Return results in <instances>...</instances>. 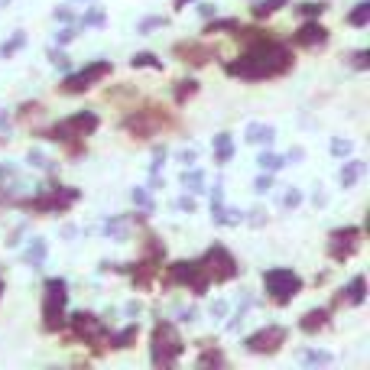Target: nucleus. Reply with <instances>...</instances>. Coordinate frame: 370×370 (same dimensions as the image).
<instances>
[{
	"instance_id": "obj_1",
	"label": "nucleus",
	"mask_w": 370,
	"mask_h": 370,
	"mask_svg": "<svg viewBox=\"0 0 370 370\" xmlns=\"http://www.w3.org/2000/svg\"><path fill=\"white\" fill-rule=\"evenodd\" d=\"M293 52L283 42H273L267 36L250 39V46L241 59L227 62L224 72L231 78H241V82H263V78H276V75H286L293 69Z\"/></svg>"
},
{
	"instance_id": "obj_2",
	"label": "nucleus",
	"mask_w": 370,
	"mask_h": 370,
	"mask_svg": "<svg viewBox=\"0 0 370 370\" xmlns=\"http://www.w3.org/2000/svg\"><path fill=\"white\" fill-rule=\"evenodd\" d=\"M98 114L95 111H78L72 114V117H65V121H59L56 127L49 130V140L52 143H65L69 147V153H82L85 149V136H91L95 130H98Z\"/></svg>"
},
{
	"instance_id": "obj_3",
	"label": "nucleus",
	"mask_w": 370,
	"mask_h": 370,
	"mask_svg": "<svg viewBox=\"0 0 370 370\" xmlns=\"http://www.w3.org/2000/svg\"><path fill=\"white\" fill-rule=\"evenodd\" d=\"M65 306H69V283L62 276H52L42 286V328L49 334L65 328Z\"/></svg>"
},
{
	"instance_id": "obj_4",
	"label": "nucleus",
	"mask_w": 370,
	"mask_h": 370,
	"mask_svg": "<svg viewBox=\"0 0 370 370\" xmlns=\"http://www.w3.org/2000/svg\"><path fill=\"white\" fill-rule=\"evenodd\" d=\"M149 347H153V364H156V367H175L179 358H182V351H185V341L173 321H156V328H153V345Z\"/></svg>"
},
{
	"instance_id": "obj_5",
	"label": "nucleus",
	"mask_w": 370,
	"mask_h": 370,
	"mask_svg": "<svg viewBox=\"0 0 370 370\" xmlns=\"http://www.w3.org/2000/svg\"><path fill=\"white\" fill-rule=\"evenodd\" d=\"M82 198L78 188H69V185H52V188H42L39 195L33 198H20L16 205L20 208H29V211H39V214H62V211H69Z\"/></svg>"
},
{
	"instance_id": "obj_6",
	"label": "nucleus",
	"mask_w": 370,
	"mask_h": 370,
	"mask_svg": "<svg viewBox=\"0 0 370 370\" xmlns=\"http://www.w3.org/2000/svg\"><path fill=\"white\" fill-rule=\"evenodd\" d=\"M263 289L276 306H289L302 293V276L289 267H273V270L263 273Z\"/></svg>"
},
{
	"instance_id": "obj_7",
	"label": "nucleus",
	"mask_w": 370,
	"mask_h": 370,
	"mask_svg": "<svg viewBox=\"0 0 370 370\" xmlns=\"http://www.w3.org/2000/svg\"><path fill=\"white\" fill-rule=\"evenodd\" d=\"M201 263V270L208 276V283H227V280H234L237 273H241V263L234 260V254L227 250L224 244H214L205 250V257L198 260Z\"/></svg>"
},
{
	"instance_id": "obj_8",
	"label": "nucleus",
	"mask_w": 370,
	"mask_h": 370,
	"mask_svg": "<svg viewBox=\"0 0 370 370\" xmlns=\"http://www.w3.org/2000/svg\"><path fill=\"white\" fill-rule=\"evenodd\" d=\"M111 72H114L111 59H98V62H91V65H85L82 72L65 75V82L59 85V91L62 95H85L88 88H95L98 82H104Z\"/></svg>"
},
{
	"instance_id": "obj_9",
	"label": "nucleus",
	"mask_w": 370,
	"mask_h": 370,
	"mask_svg": "<svg viewBox=\"0 0 370 370\" xmlns=\"http://www.w3.org/2000/svg\"><path fill=\"white\" fill-rule=\"evenodd\" d=\"M166 283L169 286H188L195 296H205V289L211 286L198 260H179V263H173V267L166 270Z\"/></svg>"
},
{
	"instance_id": "obj_10",
	"label": "nucleus",
	"mask_w": 370,
	"mask_h": 370,
	"mask_svg": "<svg viewBox=\"0 0 370 370\" xmlns=\"http://www.w3.org/2000/svg\"><path fill=\"white\" fill-rule=\"evenodd\" d=\"M360 237H364L360 227H351V224H347V227H334L332 234H328V257H332L334 263L351 260L360 250Z\"/></svg>"
},
{
	"instance_id": "obj_11",
	"label": "nucleus",
	"mask_w": 370,
	"mask_h": 370,
	"mask_svg": "<svg viewBox=\"0 0 370 370\" xmlns=\"http://www.w3.org/2000/svg\"><path fill=\"white\" fill-rule=\"evenodd\" d=\"M69 325H72L75 338H82L85 345H108V338H111V332L104 328V321L98 315H91V312H75L69 319Z\"/></svg>"
},
{
	"instance_id": "obj_12",
	"label": "nucleus",
	"mask_w": 370,
	"mask_h": 370,
	"mask_svg": "<svg viewBox=\"0 0 370 370\" xmlns=\"http://www.w3.org/2000/svg\"><path fill=\"white\" fill-rule=\"evenodd\" d=\"M166 114H160V108H149V111H136L130 117H123V130L127 134L140 136V140H147V136H156L166 127Z\"/></svg>"
},
{
	"instance_id": "obj_13",
	"label": "nucleus",
	"mask_w": 370,
	"mask_h": 370,
	"mask_svg": "<svg viewBox=\"0 0 370 370\" xmlns=\"http://www.w3.org/2000/svg\"><path fill=\"white\" fill-rule=\"evenodd\" d=\"M286 338H289V332H286L283 325H267V328H260V332L250 334L244 345L250 354H276V351L286 345Z\"/></svg>"
},
{
	"instance_id": "obj_14",
	"label": "nucleus",
	"mask_w": 370,
	"mask_h": 370,
	"mask_svg": "<svg viewBox=\"0 0 370 370\" xmlns=\"http://www.w3.org/2000/svg\"><path fill=\"white\" fill-rule=\"evenodd\" d=\"M296 46H306V49H315V46H325L328 42V29L319 23V20H308V23L299 26V33L293 36Z\"/></svg>"
},
{
	"instance_id": "obj_15",
	"label": "nucleus",
	"mask_w": 370,
	"mask_h": 370,
	"mask_svg": "<svg viewBox=\"0 0 370 370\" xmlns=\"http://www.w3.org/2000/svg\"><path fill=\"white\" fill-rule=\"evenodd\" d=\"M211 218H214L218 224H241V221H244V214H241V211L224 205V185L221 182L214 185V195H211Z\"/></svg>"
},
{
	"instance_id": "obj_16",
	"label": "nucleus",
	"mask_w": 370,
	"mask_h": 370,
	"mask_svg": "<svg viewBox=\"0 0 370 370\" xmlns=\"http://www.w3.org/2000/svg\"><path fill=\"white\" fill-rule=\"evenodd\" d=\"M175 56L182 62H192V65H208L214 59V49H211L208 42H179Z\"/></svg>"
},
{
	"instance_id": "obj_17",
	"label": "nucleus",
	"mask_w": 370,
	"mask_h": 370,
	"mask_svg": "<svg viewBox=\"0 0 370 370\" xmlns=\"http://www.w3.org/2000/svg\"><path fill=\"white\" fill-rule=\"evenodd\" d=\"M328 319H332V312L328 308H308L306 315H302V321H299V328L306 334H319L328 328Z\"/></svg>"
},
{
	"instance_id": "obj_18",
	"label": "nucleus",
	"mask_w": 370,
	"mask_h": 370,
	"mask_svg": "<svg viewBox=\"0 0 370 370\" xmlns=\"http://www.w3.org/2000/svg\"><path fill=\"white\" fill-rule=\"evenodd\" d=\"M364 299H367V280L358 273V276H354V280L341 289L338 302H345V306H364Z\"/></svg>"
},
{
	"instance_id": "obj_19",
	"label": "nucleus",
	"mask_w": 370,
	"mask_h": 370,
	"mask_svg": "<svg viewBox=\"0 0 370 370\" xmlns=\"http://www.w3.org/2000/svg\"><path fill=\"white\" fill-rule=\"evenodd\" d=\"M364 175H367V162L364 160H347L345 166H341V173H338V182H341V188H354Z\"/></svg>"
},
{
	"instance_id": "obj_20",
	"label": "nucleus",
	"mask_w": 370,
	"mask_h": 370,
	"mask_svg": "<svg viewBox=\"0 0 370 370\" xmlns=\"http://www.w3.org/2000/svg\"><path fill=\"white\" fill-rule=\"evenodd\" d=\"M273 136H276V127L270 123H247V143L263 147V143H273Z\"/></svg>"
},
{
	"instance_id": "obj_21",
	"label": "nucleus",
	"mask_w": 370,
	"mask_h": 370,
	"mask_svg": "<svg viewBox=\"0 0 370 370\" xmlns=\"http://www.w3.org/2000/svg\"><path fill=\"white\" fill-rule=\"evenodd\" d=\"M46 254H49V247H46V241H42V237H36L33 244L26 247L23 260H26V263H29V267H33V270H39V267L46 263Z\"/></svg>"
},
{
	"instance_id": "obj_22",
	"label": "nucleus",
	"mask_w": 370,
	"mask_h": 370,
	"mask_svg": "<svg viewBox=\"0 0 370 370\" xmlns=\"http://www.w3.org/2000/svg\"><path fill=\"white\" fill-rule=\"evenodd\" d=\"M136 334H140V325H127V328H123V332H117V334H111V338H108V345L111 347H117V351H127V347L134 345L136 341Z\"/></svg>"
},
{
	"instance_id": "obj_23",
	"label": "nucleus",
	"mask_w": 370,
	"mask_h": 370,
	"mask_svg": "<svg viewBox=\"0 0 370 370\" xmlns=\"http://www.w3.org/2000/svg\"><path fill=\"white\" fill-rule=\"evenodd\" d=\"M234 156V140L231 134H218L214 136V162H231Z\"/></svg>"
},
{
	"instance_id": "obj_24",
	"label": "nucleus",
	"mask_w": 370,
	"mask_h": 370,
	"mask_svg": "<svg viewBox=\"0 0 370 370\" xmlns=\"http://www.w3.org/2000/svg\"><path fill=\"white\" fill-rule=\"evenodd\" d=\"M289 3V0H260L254 3V20H270L273 13H280Z\"/></svg>"
},
{
	"instance_id": "obj_25",
	"label": "nucleus",
	"mask_w": 370,
	"mask_h": 370,
	"mask_svg": "<svg viewBox=\"0 0 370 370\" xmlns=\"http://www.w3.org/2000/svg\"><path fill=\"white\" fill-rule=\"evenodd\" d=\"M104 234L114 237V241H127L130 237V218H111L104 224Z\"/></svg>"
},
{
	"instance_id": "obj_26",
	"label": "nucleus",
	"mask_w": 370,
	"mask_h": 370,
	"mask_svg": "<svg viewBox=\"0 0 370 370\" xmlns=\"http://www.w3.org/2000/svg\"><path fill=\"white\" fill-rule=\"evenodd\" d=\"M23 46H26V33H23V29H16V33H13V36L0 46V59H13V56L23 49Z\"/></svg>"
},
{
	"instance_id": "obj_27",
	"label": "nucleus",
	"mask_w": 370,
	"mask_h": 370,
	"mask_svg": "<svg viewBox=\"0 0 370 370\" xmlns=\"http://www.w3.org/2000/svg\"><path fill=\"white\" fill-rule=\"evenodd\" d=\"M257 166L263 169V173H280V169L286 166V160L280 156V153H270V149H267V153H260L257 156Z\"/></svg>"
},
{
	"instance_id": "obj_28",
	"label": "nucleus",
	"mask_w": 370,
	"mask_h": 370,
	"mask_svg": "<svg viewBox=\"0 0 370 370\" xmlns=\"http://www.w3.org/2000/svg\"><path fill=\"white\" fill-rule=\"evenodd\" d=\"M195 364H198V367H224L227 360H224V354L218 351V347H205V351L198 354Z\"/></svg>"
},
{
	"instance_id": "obj_29",
	"label": "nucleus",
	"mask_w": 370,
	"mask_h": 370,
	"mask_svg": "<svg viewBox=\"0 0 370 370\" xmlns=\"http://www.w3.org/2000/svg\"><path fill=\"white\" fill-rule=\"evenodd\" d=\"M299 360H302V364H306V367H319V364H332V354H328V351H319V347H312V351H302V354H299Z\"/></svg>"
},
{
	"instance_id": "obj_30",
	"label": "nucleus",
	"mask_w": 370,
	"mask_h": 370,
	"mask_svg": "<svg viewBox=\"0 0 370 370\" xmlns=\"http://www.w3.org/2000/svg\"><path fill=\"white\" fill-rule=\"evenodd\" d=\"M347 23L358 26V29H360V26H367V23H370V0H360L358 7L347 13Z\"/></svg>"
},
{
	"instance_id": "obj_31",
	"label": "nucleus",
	"mask_w": 370,
	"mask_h": 370,
	"mask_svg": "<svg viewBox=\"0 0 370 370\" xmlns=\"http://www.w3.org/2000/svg\"><path fill=\"white\" fill-rule=\"evenodd\" d=\"M182 185L188 188V192H201V185H205V173H201V169H188V166H185Z\"/></svg>"
},
{
	"instance_id": "obj_32",
	"label": "nucleus",
	"mask_w": 370,
	"mask_h": 370,
	"mask_svg": "<svg viewBox=\"0 0 370 370\" xmlns=\"http://www.w3.org/2000/svg\"><path fill=\"white\" fill-rule=\"evenodd\" d=\"M198 95V82L195 78H185V82H179V88H175V104H185L188 98H195Z\"/></svg>"
},
{
	"instance_id": "obj_33",
	"label": "nucleus",
	"mask_w": 370,
	"mask_h": 370,
	"mask_svg": "<svg viewBox=\"0 0 370 370\" xmlns=\"http://www.w3.org/2000/svg\"><path fill=\"white\" fill-rule=\"evenodd\" d=\"M130 65L134 69H156V72H162V62L153 56V52H136L134 59H130Z\"/></svg>"
},
{
	"instance_id": "obj_34",
	"label": "nucleus",
	"mask_w": 370,
	"mask_h": 370,
	"mask_svg": "<svg viewBox=\"0 0 370 370\" xmlns=\"http://www.w3.org/2000/svg\"><path fill=\"white\" fill-rule=\"evenodd\" d=\"M78 23H82V26H104V23H108V16H104L101 7H88V10L78 16Z\"/></svg>"
},
{
	"instance_id": "obj_35",
	"label": "nucleus",
	"mask_w": 370,
	"mask_h": 370,
	"mask_svg": "<svg viewBox=\"0 0 370 370\" xmlns=\"http://www.w3.org/2000/svg\"><path fill=\"white\" fill-rule=\"evenodd\" d=\"M237 26H241V20H211L205 33H237Z\"/></svg>"
},
{
	"instance_id": "obj_36",
	"label": "nucleus",
	"mask_w": 370,
	"mask_h": 370,
	"mask_svg": "<svg viewBox=\"0 0 370 370\" xmlns=\"http://www.w3.org/2000/svg\"><path fill=\"white\" fill-rule=\"evenodd\" d=\"M29 166H36V169H46V173H49L52 160L46 156V153H39V149H29Z\"/></svg>"
},
{
	"instance_id": "obj_37",
	"label": "nucleus",
	"mask_w": 370,
	"mask_h": 370,
	"mask_svg": "<svg viewBox=\"0 0 370 370\" xmlns=\"http://www.w3.org/2000/svg\"><path fill=\"white\" fill-rule=\"evenodd\" d=\"M75 36H78V29H75L72 23H65V26L59 29V33H56V42H59V46H69V42H72Z\"/></svg>"
},
{
	"instance_id": "obj_38",
	"label": "nucleus",
	"mask_w": 370,
	"mask_h": 370,
	"mask_svg": "<svg viewBox=\"0 0 370 370\" xmlns=\"http://www.w3.org/2000/svg\"><path fill=\"white\" fill-rule=\"evenodd\" d=\"M296 10L302 13V16H315V20H319V16L328 10V7H325V3L319 0V3H302V7H296Z\"/></svg>"
},
{
	"instance_id": "obj_39",
	"label": "nucleus",
	"mask_w": 370,
	"mask_h": 370,
	"mask_svg": "<svg viewBox=\"0 0 370 370\" xmlns=\"http://www.w3.org/2000/svg\"><path fill=\"white\" fill-rule=\"evenodd\" d=\"M351 65L358 69V72H364V69H370V52L367 49H358L354 56H351Z\"/></svg>"
},
{
	"instance_id": "obj_40",
	"label": "nucleus",
	"mask_w": 370,
	"mask_h": 370,
	"mask_svg": "<svg viewBox=\"0 0 370 370\" xmlns=\"http://www.w3.org/2000/svg\"><path fill=\"white\" fill-rule=\"evenodd\" d=\"M160 26H166V16H147L143 23L136 26V33H149V29H160Z\"/></svg>"
},
{
	"instance_id": "obj_41",
	"label": "nucleus",
	"mask_w": 370,
	"mask_h": 370,
	"mask_svg": "<svg viewBox=\"0 0 370 370\" xmlns=\"http://www.w3.org/2000/svg\"><path fill=\"white\" fill-rule=\"evenodd\" d=\"M332 153L334 156H351L354 153V143L351 140H332Z\"/></svg>"
},
{
	"instance_id": "obj_42",
	"label": "nucleus",
	"mask_w": 370,
	"mask_h": 370,
	"mask_svg": "<svg viewBox=\"0 0 370 370\" xmlns=\"http://www.w3.org/2000/svg\"><path fill=\"white\" fill-rule=\"evenodd\" d=\"M270 188H273V173H263L257 182H254V192H257V195H267Z\"/></svg>"
},
{
	"instance_id": "obj_43",
	"label": "nucleus",
	"mask_w": 370,
	"mask_h": 370,
	"mask_svg": "<svg viewBox=\"0 0 370 370\" xmlns=\"http://www.w3.org/2000/svg\"><path fill=\"white\" fill-rule=\"evenodd\" d=\"M134 205H140L143 211H153V201H149L147 188H134Z\"/></svg>"
},
{
	"instance_id": "obj_44",
	"label": "nucleus",
	"mask_w": 370,
	"mask_h": 370,
	"mask_svg": "<svg viewBox=\"0 0 370 370\" xmlns=\"http://www.w3.org/2000/svg\"><path fill=\"white\" fill-rule=\"evenodd\" d=\"M299 205H302V192L299 188H289L283 195V208H299Z\"/></svg>"
},
{
	"instance_id": "obj_45",
	"label": "nucleus",
	"mask_w": 370,
	"mask_h": 370,
	"mask_svg": "<svg viewBox=\"0 0 370 370\" xmlns=\"http://www.w3.org/2000/svg\"><path fill=\"white\" fill-rule=\"evenodd\" d=\"M175 208L179 211H185V214H195V208H198V201L192 195H182L179 201H175Z\"/></svg>"
},
{
	"instance_id": "obj_46",
	"label": "nucleus",
	"mask_w": 370,
	"mask_h": 370,
	"mask_svg": "<svg viewBox=\"0 0 370 370\" xmlns=\"http://www.w3.org/2000/svg\"><path fill=\"white\" fill-rule=\"evenodd\" d=\"M49 62L56 65V69H69V56L62 49H49Z\"/></svg>"
},
{
	"instance_id": "obj_47",
	"label": "nucleus",
	"mask_w": 370,
	"mask_h": 370,
	"mask_svg": "<svg viewBox=\"0 0 370 370\" xmlns=\"http://www.w3.org/2000/svg\"><path fill=\"white\" fill-rule=\"evenodd\" d=\"M59 23H75V10L72 7H56V13H52Z\"/></svg>"
},
{
	"instance_id": "obj_48",
	"label": "nucleus",
	"mask_w": 370,
	"mask_h": 370,
	"mask_svg": "<svg viewBox=\"0 0 370 370\" xmlns=\"http://www.w3.org/2000/svg\"><path fill=\"white\" fill-rule=\"evenodd\" d=\"M195 147H188V149H182V153H179V162H185V166H195Z\"/></svg>"
},
{
	"instance_id": "obj_49",
	"label": "nucleus",
	"mask_w": 370,
	"mask_h": 370,
	"mask_svg": "<svg viewBox=\"0 0 370 370\" xmlns=\"http://www.w3.org/2000/svg\"><path fill=\"white\" fill-rule=\"evenodd\" d=\"M224 312H227V302H221V299H218V302L211 306V315H214V319H221Z\"/></svg>"
},
{
	"instance_id": "obj_50",
	"label": "nucleus",
	"mask_w": 370,
	"mask_h": 370,
	"mask_svg": "<svg viewBox=\"0 0 370 370\" xmlns=\"http://www.w3.org/2000/svg\"><path fill=\"white\" fill-rule=\"evenodd\" d=\"M195 319H198L195 308H182V312H179V321H195Z\"/></svg>"
},
{
	"instance_id": "obj_51",
	"label": "nucleus",
	"mask_w": 370,
	"mask_h": 370,
	"mask_svg": "<svg viewBox=\"0 0 370 370\" xmlns=\"http://www.w3.org/2000/svg\"><path fill=\"white\" fill-rule=\"evenodd\" d=\"M198 10H201V16H218V7L214 3H201Z\"/></svg>"
},
{
	"instance_id": "obj_52",
	"label": "nucleus",
	"mask_w": 370,
	"mask_h": 370,
	"mask_svg": "<svg viewBox=\"0 0 370 370\" xmlns=\"http://www.w3.org/2000/svg\"><path fill=\"white\" fill-rule=\"evenodd\" d=\"M302 156H306V149H302V147H293V149H289V162H299Z\"/></svg>"
},
{
	"instance_id": "obj_53",
	"label": "nucleus",
	"mask_w": 370,
	"mask_h": 370,
	"mask_svg": "<svg viewBox=\"0 0 370 370\" xmlns=\"http://www.w3.org/2000/svg\"><path fill=\"white\" fill-rule=\"evenodd\" d=\"M13 175H16L13 166H0V179H13Z\"/></svg>"
},
{
	"instance_id": "obj_54",
	"label": "nucleus",
	"mask_w": 370,
	"mask_h": 370,
	"mask_svg": "<svg viewBox=\"0 0 370 370\" xmlns=\"http://www.w3.org/2000/svg\"><path fill=\"white\" fill-rule=\"evenodd\" d=\"M7 127H10V114L0 111V130H7Z\"/></svg>"
},
{
	"instance_id": "obj_55",
	"label": "nucleus",
	"mask_w": 370,
	"mask_h": 370,
	"mask_svg": "<svg viewBox=\"0 0 370 370\" xmlns=\"http://www.w3.org/2000/svg\"><path fill=\"white\" fill-rule=\"evenodd\" d=\"M188 3H192V0H173V7H175V10H185Z\"/></svg>"
},
{
	"instance_id": "obj_56",
	"label": "nucleus",
	"mask_w": 370,
	"mask_h": 370,
	"mask_svg": "<svg viewBox=\"0 0 370 370\" xmlns=\"http://www.w3.org/2000/svg\"><path fill=\"white\" fill-rule=\"evenodd\" d=\"M0 299H3V280H0Z\"/></svg>"
},
{
	"instance_id": "obj_57",
	"label": "nucleus",
	"mask_w": 370,
	"mask_h": 370,
	"mask_svg": "<svg viewBox=\"0 0 370 370\" xmlns=\"http://www.w3.org/2000/svg\"><path fill=\"white\" fill-rule=\"evenodd\" d=\"M7 3H10V0H0V7H7Z\"/></svg>"
}]
</instances>
